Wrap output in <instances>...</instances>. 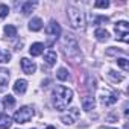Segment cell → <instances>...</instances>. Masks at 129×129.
<instances>
[{"label": "cell", "mask_w": 129, "mask_h": 129, "mask_svg": "<svg viewBox=\"0 0 129 129\" xmlns=\"http://www.w3.org/2000/svg\"><path fill=\"white\" fill-rule=\"evenodd\" d=\"M52 99H53V106L56 111H64L67 109L69 103L72 102L73 99V91L64 85H58L55 90H53V94H52Z\"/></svg>", "instance_id": "obj_1"}, {"label": "cell", "mask_w": 129, "mask_h": 129, "mask_svg": "<svg viewBox=\"0 0 129 129\" xmlns=\"http://www.w3.org/2000/svg\"><path fill=\"white\" fill-rule=\"evenodd\" d=\"M67 12H69V20H70V24L73 29H84L85 27V14L79 8L69 6Z\"/></svg>", "instance_id": "obj_2"}, {"label": "cell", "mask_w": 129, "mask_h": 129, "mask_svg": "<svg viewBox=\"0 0 129 129\" xmlns=\"http://www.w3.org/2000/svg\"><path fill=\"white\" fill-rule=\"evenodd\" d=\"M62 47H64V53H66V56H69V58H76V56H79V44H78L75 35L67 34L66 37H64Z\"/></svg>", "instance_id": "obj_3"}, {"label": "cell", "mask_w": 129, "mask_h": 129, "mask_svg": "<svg viewBox=\"0 0 129 129\" xmlns=\"http://www.w3.org/2000/svg\"><path fill=\"white\" fill-rule=\"evenodd\" d=\"M34 117V109L30 106H21L20 109L15 111L14 114V121L18 123V124H24L27 121H30Z\"/></svg>", "instance_id": "obj_4"}, {"label": "cell", "mask_w": 129, "mask_h": 129, "mask_svg": "<svg viewBox=\"0 0 129 129\" xmlns=\"http://www.w3.org/2000/svg\"><path fill=\"white\" fill-rule=\"evenodd\" d=\"M114 29L117 34V40L123 43H129V23L127 21H117Z\"/></svg>", "instance_id": "obj_5"}, {"label": "cell", "mask_w": 129, "mask_h": 129, "mask_svg": "<svg viewBox=\"0 0 129 129\" xmlns=\"http://www.w3.org/2000/svg\"><path fill=\"white\" fill-rule=\"evenodd\" d=\"M79 117H81V111H79L76 106H73V108H70L67 112H64V114L61 115V121H62L64 124H73L75 121L79 120Z\"/></svg>", "instance_id": "obj_6"}, {"label": "cell", "mask_w": 129, "mask_h": 129, "mask_svg": "<svg viewBox=\"0 0 129 129\" xmlns=\"http://www.w3.org/2000/svg\"><path fill=\"white\" fill-rule=\"evenodd\" d=\"M46 34H47V37H49V43H50V44L55 43V41L59 38V35H61V26H59L55 20H52V21L47 24V27H46Z\"/></svg>", "instance_id": "obj_7"}, {"label": "cell", "mask_w": 129, "mask_h": 129, "mask_svg": "<svg viewBox=\"0 0 129 129\" xmlns=\"http://www.w3.org/2000/svg\"><path fill=\"white\" fill-rule=\"evenodd\" d=\"M100 102L103 103V105H114L115 102H117V94L115 93H112V91H108V90H105V91H102L100 93Z\"/></svg>", "instance_id": "obj_8"}, {"label": "cell", "mask_w": 129, "mask_h": 129, "mask_svg": "<svg viewBox=\"0 0 129 129\" xmlns=\"http://www.w3.org/2000/svg\"><path fill=\"white\" fill-rule=\"evenodd\" d=\"M20 64H21V70H23V73H26V75H34L35 70H37L35 62L30 61V59H27V58H23Z\"/></svg>", "instance_id": "obj_9"}, {"label": "cell", "mask_w": 129, "mask_h": 129, "mask_svg": "<svg viewBox=\"0 0 129 129\" xmlns=\"http://www.w3.org/2000/svg\"><path fill=\"white\" fill-rule=\"evenodd\" d=\"M9 82V70L0 67V91H5Z\"/></svg>", "instance_id": "obj_10"}, {"label": "cell", "mask_w": 129, "mask_h": 129, "mask_svg": "<svg viewBox=\"0 0 129 129\" xmlns=\"http://www.w3.org/2000/svg\"><path fill=\"white\" fill-rule=\"evenodd\" d=\"M82 108L85 109V111H91V109H94V106H96V100H94V97L93 96H85V97H82Z\"/></svg>", "instance_id": "obj_11"}, {"label": "cell", "mask_w": 129, "mask_h": 129, "mask_svg": "<svg viewBox=\"0 0 129 129\" xmlns=\"http://www.w3.org/2000/svg\"><path fill=\"white\" fill-rule=\"evenodd\" d=\"M26 90H27V82L24 79H17L15 84H14V91L17 94H24Z\"/></svg>", "instance_id": "obj_12"}, {"label": "cell", "mask_w": 129, "mask_h": 129, "mask_svg": "<svg viewBox=\"0 0 129 129\" xmlns=\"http://www.w3.org/2000/svg\"><path fill=\"white\" fill-rule=\"evenodd\" d=\"M29 29H30L32 32L41 30V29H43V20H41L40 17H34V18L29 21Z\"/></svg>", "instance_id": "obj_13"}, {"label": "cell", "mask_w": 129, "mask_h": 129, "mask_svg": "<svg viewBox=\"0 0 129 129\" xmlns=\"http://www.w3.org/2000/svg\"><path fill=\"white\" fill-rule=\"evenodd\" d=\"M43 52H44V44L43 43H34L29 49V53L32 56H40Z\"/></svg>", "instance_id": "obj_14"}, {"label": "cell", "mask_w": 129, "mask_h": 129, "mask_svg": "<svg viewBox=\"0 0 129 129\" xmlns=\"http://www.w3.org/2000/svg\"><path fill=\"white\" fill-rule=\"evenodd\" d=\"M12 124V120L8 114H0V129H9Z\"/></svg>", "instance_id": "obj_15"}, {"label": "cell", "mask_w": 129, "mask_h": 129, "mask_svg": "<svg viewBox=\"0 0 129 129\" xmlns=\"http://www.w3.org/2000/svg\"><path fill=\"white\" fill-rule=\"evenodd\" d=\"M56 52L55 50H52V49H49L46 53H44V61L49 64V66H53V64L56 62Z\"/></svg>", "instance_id": "obj_16"}, {"label": "cell", "mask_w": 129, "mask_h": 129, "mask_svg": "<svg viewBox=\"0 0 129 129\" xmlns=\"http://www.w3.org/2000/svg\"><path fill=\"white\" fill-rule=\"evenodd\" d=\"M94 37L97 38V41H106L109 38V32L105 30V29H102V27H97L96 32H94Z\"/></svg>", "instance_id": "obj_17"}, {"label": "cell", "mask_w": 129, "mask_h": 129, "mask_svg": "<svg viewBox=\"0 0 129 129\" xmlns=\"http://www.w3.org/2000/svg\"><path fill=\"white\" fill-rule=\"evenodd\" d=\"M35 6H37V2H24L23 6H21V12H23V15H29V14L35 9Z\"/></svg>", "instance_id": "obj_18"}, {"label": "cell", "mask_w": 129, "mask_h": 129, "mask_svg": "<svg viewBox=\"0 0 129 129\" xmlns=\"http://www.w3.org/2000/svg\"><path fill=\"white\" fill-rule=\"evenodd\" d=\"M3 105H5V108H6V109L14 108V106H15V99H14V96L6 94V96L3 97Z\"/></svg>", "instance_id": "obj_19"}, {"label": "cell", "mask_w": 129, "mask_h": 129, "mask_svg": "<svg viewBox=\"0 0 129 129\" xmlns=\"http://www.w3.org/2000/svg\"><path fill=\"white\" fill-rule=\"evenodd\" d=\"M5 35L8 38H15L17 37V27L12 26V24H6L5 26Z\"/></svg>", "instance_id": "obj_20"}, {"label": "cell", "mask_w": 129, "mask_h": 129, "mask_svg": "<svg viewBox=\"0 0 129 129\" xmlns=\"http://www.w3.org/2000/svg\"><path fill=\"white\" fill-rule=\"evenodd\" d=\"M117 64H118V67L123 70V72H127L129 70V61L126 58H118L117 59Z\"/></svg>", "instance_id": "obj_21"}, {"label": "cell", "mask_w": 129, "mask_h": 129, "mask_svg": "<svg viewBox=\"0 0 129 129\" xmlns=\"http://www.w3.org/2000/svg\"><path fill=\"white\" fill-rule=\"evenodd\" d=\"M56 76H58V79H59V81H67V79H69V72H67V69L61 67V69L58 70Z\"/></svg>", "instance_id": "obj_22"}, {"label": "cell", "mask_w": 129, "mask_h": 129, "mask_svg": "<svg viewBox=\"0 0 129 129\" xmlns=\"http://www.w3.org/2000/svg\"><path fill=\"white\" fill-rule=\"evenodd\" d=\"M108 76H109L114 82H121V81H123V76H121V75H118V73H117V72H114V70H109V72H108Z\"/></svg>", "instance_id": "obj_23"}, {"label": "cell", "mask_w": 129, "mask_h": 129, "mask_svg": "<svg viewBox=\"0 0 129 129\" xmlns=\"http://www.w3.org/2000/svg\"><path fill=\"white\" fill-rule=\"evenodd\" d=\"M9 59H11V53L9 52H2L0 50V62L6 64V62H9Z\"/></svg>", "instance_id": "obj_24"}, {"label": "cell", "mask_w": 129, "mask_h": 129, "mask_svg": "<svg viewBox=\"0 0 129 129\" xmlns=\"http://www.w3.org/2000/svg\"><path fill=\"white\" fill-rule=\"evenodd\" d=\"M91 21H93V24H100V23H108V18L106 17H96V15H93Z\"/></svg>", "instance_id": "obj_25"}, {"label": "cell", "mask_w": 129, "mask_h": 129, "mask_svg": "<svg viewBox=\"0 0 129 129\" xmlns=\"http://www.w3.org/2000/svg\"><path fill=\"white\" fill-rule=\"evenodd\" d=\"M8 14H9V8H8V5H0V18L8 17Z\"/></svg>", "instance_id": "obj_26"}, {"label": "cell", "mask_w": 129, "mask_h": 129, "mask_svg": "<svg viewBox=\"0 0 129 129\" xmlns=\"http://www.w3.org/2000/svg\"><path fill=\"white\" fill-rule=\"evenodd\" d=\"M96 8H108L109 6V2L108 0H97V2L94 3Z\"/></svg>", "instance_id": "obj_27"}, {"label": "cell", "mask_w": 129, "mask_h": 129, "mask_svg": "<svg viewBox=\"0 0 129 129\" xmlns=\"http://www.w3.org/2000/svg\"><path fill=\"white\" fill-rule=\"evenodd\" d=\"M46 129H56V127H55V126H47Z\"/></svg>", "instance_id": "obj_28"}, {"label": "cell", "mask_w": 129, "mask_h": 129, "mask_svg": "<svg viewBox=\"0 0 129 129\" xmlns=\"http://www.w3.org/2000/svg\"><path fill=\"white\" fill-rule=\"evenodd\" d=\"M105 129H114V127H105Z\"/></svg>", "instance_id": "obj_29"}]
</instances>
